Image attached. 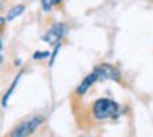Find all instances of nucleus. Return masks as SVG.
<instances>
[{"mask_svg":"<svg viewBox=\"0 0 153 137\" xmlns=\"http://www.w3.org/2000/svg\"><path fill=\"white\" fill-rule=\"evenodd\" d=\"M92 117L99 122L107 119H114V117L119 116V104L114 99H109V97H100L96 103L92 104Z\"/></svg>","mask_w":153,"mask_h":137,"instance_id":"1","label":"nucleus"},{"mask_svg":"<svg viewBox=\"0 0 153 137\" xmlns=\"http://www.w3.org/2000/svg\"><path fill=\"white\" fill-rule=\"evenodd\" d=\"M45 122V116L41 114H36L33 117H28V119L22 121L20 124L13 127V130L10 132V137H28Z\"/></svg>","mask_w":153,"mask_h":137,"instance_id":"2","label":"nucleus"},{"mask_svg":"<svg viewBox=\"0 0 153 137\" xmlns=\"http://www.w3.org/2000/svg\"><path fill=\"white\" fill-rule=\"evenodd\" d=\"M68 33V27L64 23H54L46 33L43 35V41L46 43H51V45H56V43H61V40L64 38V35Z\"/></svg>","mask_w":153,"mask_h":137,"instance_id":"3","label":"nucleus"},{"mask_svg":"<svg viewBox=\"0 0 153 137\" xmlns=\"http://www.w3.org/2000/svg\"><path fill=\"white\" fill-rule=\"evenodd\" d=\"M94 74L97 76V81H105V79H112V81H119L120 79V73L115 66L112 64H107V63H102L99 66H96L94 70Z\"/></svg>","mask_w":153,"mask_h":137,"instance_id":"4","label":"nucleus"},{"mask_svg":"<svg viewBox=\"0 0 153 137\" xmlns=\"http://www.w3.org/2000/svg\"><path fill=\"white\" fill-rule=\"evenodd\" d=\"M96 81H97V76L94 74V71H92V73L87 74V76L82 79V83H81L79 86L76 88V94H77V96H84V94H86L87 91H89V88L92 86V84L96 83Z\"/></svg>","mask_w":153,"mask_h":137,"instance_id":"5","label":"nucleus"},{"mask_svg":"<svg viewBox=\"0 0 153 137\" xmlns=\"http://www.w3.org/2000/svg\"><path fill=\"white\" fill-rule=\"evenodd\" d=\"M25 8H27V7H25L23 4L13 5V7H12L10 10L5 13V20H7V22H12V20H15V18H18V17H20V15L25 12Z\"/></svg>","mask_w":153,"mask_h":137,"instance_id":"6","label":"nucleus"},{"mask_svg":"<svg viewBox=\"0 0 153 137\" xmlns=\"http://www.w3.org/2000/svg\"><path fill=\"white\" fill-rule=\"evenodd\" d=\"M22 74H23V73H18V74H17V78H15V79H13V83L10 84V88H8V89H7V93L4 94V97H2V106H4V107H7V104H8V99H10V97H12V94H13L15 88L18 86V81H20Z\"/></svg>","mask_w":153,"mask_h":137,"instance_id":"7","label":"nucleus"},{"mask_svg":"<svg viewBox=\"0 0 153 137\" xmlns=\"http://www.w3.org/2000/svg\"><path fill=\"white\" fill-rule=\"evenodd\" d=\"M50 53H51V51H48V50L35 51V53H33V60L35 61H40V60H45V58H50Z\"/></svg>","mask_w":153,"mask_h":137,"instance_id":"8","label":"nucleus"},{"mask_svg":"<svg viewBox=\"0 0 153 137\" xmlns=\"http://www.w3.org/2000/svg\"><path fill=\"white\" fill-rule=\"evenodd\" d=\"M41 2V8H43L45 13H48V12H51V8H53V5H51L50 0H40Z\"/></svg>","mask_w":153,"mask_h":137,"instance_id":"9","label":"nucleus"},{"mask_svg":"<svg viewBox=\"0 0 153 137\" xmlns=\"http://www.w3.org/2000/svg\"><path fill=\"white\" fill-rule=\"evenodd\" d=\"M5 25H7V20H5V17L4 15H0V31L5 28Z\"/></svg>","mask_w":153,"mask_h":137,"instance_id":"10","label":"nucleus"},{"mask_svg":"<svg viewBox=\"0 0 153 137\" xmlns=\"http://www.w3.org/2000/svg\"><path fill=\"white\" fill-rule=\"evenodd\" d=\"M50 2H51L53 7H61V5H63V0H50Z\"/></svg>","mask_w":153,"mask_h":137,"instance_id":"11","label":"nucleus"},{"mask_svg":"<svg viewBox=\"0 0 153 137\" xmlns=\"http://www.w3.org/2000/svg\"><path fill=\"white\" fill-rule=\"evenodd\" d=\"M4 7H5V0H0V12L4 10Z\"/></svg>","mask_w":153,"mask_h":137,"instance_id":"12","label":"nucleus"},{"mask_svg":"<svg viewBox=\"0 0 153 137\" xmlns=\"http://www.w3.org/2000/svg\"><path fill=\"white\" fill-rule=\"evenodd\" d=\"M2 63H4V56L0 55V66H2Z\"/></svg>","mask_w":153,"mask_h":137,"instance_id":"13","label":"nucleus"},{"mask_svg":"<svg viewBox=\"0 0 153 137\" xmlns=\"http://www.w3.org/2000/svg\"><path fill=\"white\" fill-rule=\"evenodd\" d=\"M2 48H4V43H2V40H0V51H2Z\"/></svg>","mask_w":153,"mask_h":137,"instance_id":"14","label":"nucleus"}]
</instances>
